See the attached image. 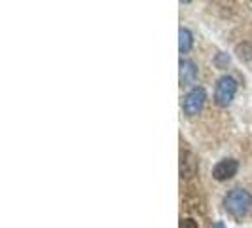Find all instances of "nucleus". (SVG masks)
Instances as JSON below:
<instances>
[{
  "label": "nucleus",
  "mask_w": 252,
  "mask_h": 228,
  "mask_svg": "<svg viewBox=\"0 0 252 228\" xmlns=\"http://www.w3.org/2000/svg\"><path fill=\"white\" fill-rule=\"evenodd\" d=\"M205 99H207V93H205L203 88L191 89L186 95V99H184V113L188 114V116H197L203 111Z\"/></svg>",
  "instance_id": "3"
},
{
  "label": "nucleus",
  "mask_w": 252,
  "mask_h": 228,
  "mask_svg": "<svg viewBox=\"0 0 252 228\" xmlns=\"http://www.w3.org/2000/svg\"><path fill=\"white\" fill-rule=\"evenodd\" d=\"M215 228H224V225H222V223H218V225H216Z\"/></svg>",
  "instance_id": "9"
},
{
  "label": "nucleus",
  "mask_w": 252,
  "mask_h": 228,
  "mask_svg": "<svg viewBox=\"0 0 252 228\" xmlns=\"http://www.w3.org/2000/svg\"><path fill=\"white\" fill-rule=\"evenodd\" d=\"M237 169H239V162L233 160V158H226V160H220L213 167V177L216 181H227L237 173Z\"/></svg>",
  "instance_id": "4"
},
{
  "label": "nucleus",
  "mask_w": 252,
  "mask_h": 228,
  "mask_svg": "<svg viewBox=\"0 0 252 228\" xmlns=\"http://www.w3.org/2000/svg\"><path fill=\"white\" fill-rule=\"evenodd\" d=\"M224 207L235 217L247 215L252 207V196L245 189H233L224 198Z\"/></svg>",
  "instance_id": "1"
},
{
  "label": "nucleus",
  "mask_w": 252,
  "mask_h": 228,
  "mask_svg": "<svg viewBox=\"0 0 252 228\" xmlns=\"http://www.w3.org/2000/svg\"><path fill=\"white\" fill-rule=\"evenodd\" d=\"M191 44H193V37L188 29H180V42H178V48L180 53H188L191 50Z\"/></svg>",
  "instance_id": "6"
},
{
  "label": "nucleus",
  "mask_w": 252,
  "mask_h": 228,
  "mask_svg": "<svg viewBox=\"0 0 252 228\" xmlns=\"http://www.w3.org/2000/svg\"><path fill=\"white\" fill-rule=\"evenodd\" d=\"M235 91H237V82H235L231 76H222V78L216 82V88H215L216 105H220V107H227L229 103L233 101Z\"/></svg>",
  "instance_id": "2"
},
{
  "label": "nucleus",
  "mask_w": 252,
  "mask_h": 228,
  "mask_svg": "<svg viewBox=\"0 0 252 228\" xmlns=\"http://www.w3.org/2000/svg\"><path fill=\"white\" fill-rule=\"evenodd\" d=\"M195 76H197V65L189 59L180 61V84H184V86L193 84Z\"/></svg>",
  "instance_id": "5"
},
{
  "label": "nucleus",
  "mask_w": 252,
  "mask_h": 228,
  "mask_svg": "<svg viewBox=\"0 0 252 228\" xmlns=\"http://www.w3.org/2000/svg\"><path fill=\"white\" fill-rule=\"evenodd\" d=\"M180 228H199V227H197V223L193 219H184V221H180Z\"/></svg>",
  "instance_id": "8"
},
{
  "label": "nucleus",
  "mask_w": 252,
  "mask_h": 228,
  "mask_svg": "<svg viewBox=\"0 0 252 228\" xmlns=\"http://www.w3.org/2000/svg\"><path fill=\"white\" fill-rule=\"evenodd\" d=\"M215 65L218 69H226L227 65H229V55L227 53H218L215 57Z\"/></svg>",
  "instance_id": "7"
}]
</instances>
